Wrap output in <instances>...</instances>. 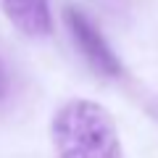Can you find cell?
I'll use <instances>...</instances> for the list:
<instances>
[{"instance_id": "6da1fadb", "label": "cell", "mask_w": 158, "mask_h": 158, "mask_svg": "<svg viewBox=\"0 0 158 158\" xmlns=\"http://www.w3.org/2000/svg\"><path fill=\"white\" fill-rule=\"evenodd\" d=\"M50 137L56 158H121V142L111 113L85 98L58 108Z\"/></svg>"}, {"instance_id": "277c9868", "label": "cell", "mask_w": 158, "mask_h": 158, "mask_svg": "<svg viewBox=\"0 0 158 158\" xmlns=\"http://www.w3.org/2000/svg\"><path fill=\"white\" fill-rule=\"evenodd\" d=\"M6 92H8V71H6V63L0 61V100L6 98Z\"/></svg>"}, {"instance_id": "7a4b0ae2", "label": "cell", "mask_w": 158, "mask_h": 158, "mask_svg": "<svg viewBox=\"0 0 158 158\" xmlns=\"http://www.w3.org/2000/svg\"><path fill=\"white\" fill-rule=\"evenodd\" d=\"M63 19H66V27L71 32V40L77 42V48L82 50V56L87 58L95 71L106 74V77H118L121 74V61L116 58V53L111 50L106 40H103L100 29L79 11V8H71L69 6L63 11Z\"/></svg>"}, {"instance_id": "3957f363", "label": "cell", "mask_w": 158, "mask_h": 158, "mask_svg": "<svg viewBox=\"0 0 158 158\" xmlns=\"http://www.w3.org/2000/svg\"><path fill=\"white\" fill-rule=\"evenodd\" d=\"M0 8L27 37H48L53 29L48 0H0Z\"/></svg>"}]
</instances>
